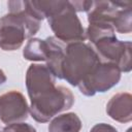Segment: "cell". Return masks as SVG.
<instances>
[{
    "mask_svg": "<svg viewBox=\"0 0 132 132\" xmlns=\"http://www.w3.org/2000/svg\"><path fill=\"white\" fill-rule=\"evenodd\" d=\"M7 6L8 13L0 18V47L11 52L20 48L26 38H32L41 22L31 13L27 1L11 0Z\"/></svg>",
    "mask_w": 132,
    "mask_h": 132,
    "instance_id": "1",
    "label": "cell"
},
{
    "mask_svg": "<svg viewBox=\"0 0 132 132\" xmlns=\"http://www.w3.org/2000/svg\"><path fill=\"white\" fill-rule=\"evenodd\" d=\"M92 45L85 42L66 44L62 63V77L73 87H77L100 63Z\"/></svg>",
    "mask_w": 132,
    "mask_h": 132,
    "instance_id": "2",
    "label": "cell"
},
{
    "mask_svg": "<svg viewBox=\"0 0 132 132\" xmlns=\"http://www.w3.org/2000/svg\"><path fill=\"white\" fill-rule=\"evenodd\" d=\"M30 100L29 111L32 118L38 123H46L58 113L71 108L74 96L68 88L58 86Z\"/></svg>",
    "mask_w": 132,
    "mask_h": 132,
    "instance_id": "3",
    "label": "cell"
},
{
    "mask_svg": "<svg viewBox=\"0 0 132 132\" xmlns=\"http://www.w3.org/2000/svg\"><path fill=\"white\" fill-rule=\"evenodd\" d=\"M47 22L55 37L66 44L84 42L87 39L86 30L70 1H67L61 10L47 18Z\"/></svg>",
    "mask_w": 132,
    "mask_h": 132,
    "instance_id": "4",
    "label": "cell"
},
{
    "mask_svg": "<svg viewBox=\"0 0 132 132\" xmlns=\"http://www.w3.org/2000/svg\"><path fill=\"white\" fill-rule=\"evenodd\" d=\"M131 42L119 40L116 36L105 37L93 44V48L101 62L114 64L121 72H129L132 68Z\"/></svg>",
    "mask_w": 132,
    "mask_h": 132,
    "instance_id": "5",
    "label": "cell"
},
{
    "mask_svg": "<svg viewBox=\"0 0 132 132\" xmlns=\"http://www.w3.org/2000/svg\"><path fill=\"white\" fill-rule=\"evenodd\" d=\"M120 79L121 71L114 64L100 62L77 87L84 95L94 96L96 93H104L111 89Z\"/></svg>",
    "mask_w": 132,
    "mask_h": 132,
    "instance_id": "6",
    "label": "cell"
},
{
    "mask_svg": "<svg viewBox=\"0 0 132 132\" xmlns=\"http://www.w3.org/2000/svg\"><path fill=\"white\" fill-rule=\"evenodd\" d=\"M29 105L19 91H8L0 95V120L4 124L20 123L27 120Z\"/></svg>",
    "mask_w": 132,
    "mask_h": 132,
    "instance_id": "7",
    "label": "cell"
},
{
    "mask_svg": "<svg viewBox=\"0 0 132 132\" xmlns=\"http://www.w3.org/2000/svg\"><path fill=\"white\" fill-rule=\"evenodd\" d=\"M56 76L44 64H31L26 72V88L32 99L56 86Z\"/></svg>",
    "mask_w": 132,
    "mask_h": 132,
    "instance_id": "8",
    "label": "cell"
},
{
    "mask_svg": "<svg viewBox=\"0 0 132 132\" xmlns=\"http://www.w3.org/2000/svg\"><path fill=\"white\" fill-rule=\"evenodd\" d=\"M107 114L120 123H128L132 120V96L129 93L113 95L106 105Z\"/></svg>",
    "mask_w": 132,
    "mask_h": 132,
    "instance_id": "9",
    "label": "cell"
},
{
    "mask_svg": "<svg viewBox=\"0 0 132 132\" xmlns=\"http://www.w3.org/2000/svg\"><path fill=\"white\" fill-rule=\"evenodd\" d=\"M47 54H46V66L56 76V78L63 79L62 77V63L65 57L66 43L60 41L55 36H50L46 39Z\"/></svg>",
    "mask_w": 132,
    "mask_h": 132,
    "instance_id": "10",
    "label": "cell"
},
{
    "mask_svg": "<svg viewBox=\"0 0 132 132\" xmlns=\"http://www.w3.org/2000/svg\"><path fill=\"white\" fill-rule=\"evenodd\" d=\"M81 121L74 112L62 113L54 118L48 125V132H79Z\"/></svg>",
    "mask_w": 132,
    "mask_h": 132,
    "instance_id": "11",
    "label": "cell"
},
{
    "mask_svg": "<svg viewBox=\"0 0 132 132\" xmlns=\"http://www.w3.org/2000/svg\"><path fill=\"white\" fill-rule=\"evenodd\" d=\"M47 42L45 39L30 38L23 50V56L28 61H45Z\"/></svg>",
    "mask_w": 132,
    "mask_h": 132,
    "instance_id": "12",
    "label": "cell"
},
{
    "mask_svg": "<svg viewBox=\"0 0 132 132\" xmlns=\"http://www.w3.org/2000/svg\"><path fill=\"white\" fill-rule=\"evenodd\" d=\"M116 36V31L112 25L103 22H92L86 30V38H88L92 44L105 37Z\"/></svg>",
    "mask_w": 132,
    "mask_h": 132,
    "instance_id": "13",
    "label": "cell"
},
{
    "mask_svg": "<svg viewBox=\"0 0 132 132\" xmlns=\"http://www.w3.org/2000/svg\"><path fill=\"white\" fill-rule=\"evenodd\" d=\"M132 10L130 7L120 8L112 22V27L114 31H118L119 33L128 34L132 31Z\"/></svg>",
    "mask_w": 132,
    "mask_h": 132,
    "instance_id": "14",
    "label": "cell"
},
{
    "mask_svg": "<svg viewBox=\"0 0 132 132\" xmlns=\"http://www.w3.org/2000/svg\"><path fill=\"white\" fill-rule=\"evenodd\" d=\"M2 132H36V129L27 123H13L7 125Z\"/></svg>",
    "mask_w": 132,
    "mask_h": 132,
    "instance_id": "15",
    "label": "cell"
},
{
    "mask_svg": "<svg viewBox=\"0 0 132 132\" xmlns=\"http://www.w3.org/2000/svg\"><path fill=\"white\" fill-rule=\"evenodd\" d=\"M90 132H118V130L105 123H99L96 124L95 126H93V128L91 129Z\"/></svg>",
    "mask_w": 132,
    "mask_h": 132,
    "instance_id": "16",
    "label": "cell"
},
{
    "mask_svg": "<svg viewBox=\"0 0 132 132\" xmlns=\"http://www.w3.org/2000/svg\"><path fill=\"white\" fill-rule=\"evenodd\" d=\"M75 11H88L92 1H70Z\"/></svg>",
    "mask_w": 132,
    "mask_h": 132,
    "instance_id": "17",
    "label": "cell"
},
{
    "mask_svg": "<svg viewBox=\"0 0 132 132\" xmlns=\"http://www.w3.org/2000/svg\"><path fill=\"white\" fill-rule=\"evenodd\" d=\"M6 75H5V73L3 72V70L2 69H0V86L2 85V84H4L5 81H6Z\"/></svg>",
    "mask_w": 132,
    "mask_h": 132,
    "instance_id": "18",
    "label": "cell"
},
{
    "mask_svg": "<svg viewBox=\"0 0 132 132\" xmlns=\"http://www.w3.org/2000/svg\"><path fill=\"white\" fill-rule=\"evenodd\" d=\"M126 132H131V128H129V129H128V130H127Z\"/></svg>",
    "mask_w": 132,
    "mask_h": 132,
    "instance_id": "19",
    "label": "cell"
},
{
    "mask_svg": "<svg viewBox=\"0 0 132 132\" xmlns=\"http://www.w3.org/2000/svg\"><path fill=\"white\" fill-rule=\"evenodd\" d=\"M0 132H2V131H0Z\"/></svg>",
    "mask_w": 132,
    "mask_h": 132,
    "instance_id": "20",
    "label": "cell"
}]
</instances>
